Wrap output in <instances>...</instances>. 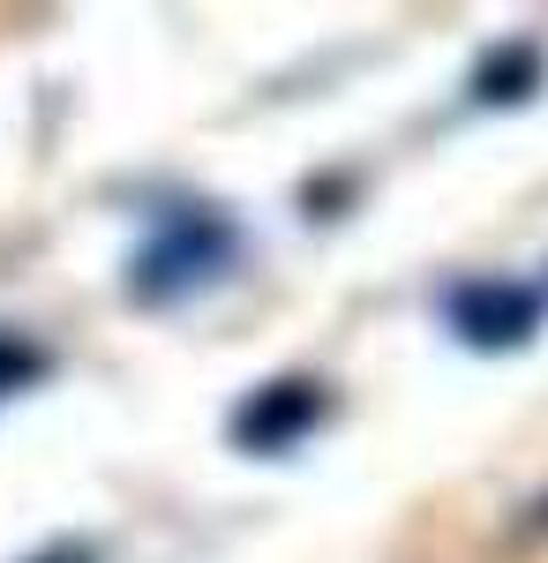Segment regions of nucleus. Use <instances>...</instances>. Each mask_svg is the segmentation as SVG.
<instances>
[{
  "label": "nucleus",
  "instance_id": "obj_1",
  "mask_svg": "<svg viewBox=\"0 0 548 563\" xmlns=\"http://www.w3.org/2000/svg\"><path fill=\"white\" fill-rule=\"evenodd\" d=\"M233 263V225L211 211H173L166 225H158V241L135 256V271H128V294L135 301H180V294H196V286H211L218 271Z\"/></svg>",
  "mask_w": 548,
  "mask_h": 563
},
{
  "label": "nucleus",
  "instance_id": "obj_2",
  "mask_svg": "<svg viewBox=\"0 0 548 563\" xmlns=\"http://www.w3.org/2000/svg\"><path fill=\"white\" fill-rule=\"evenodd\" d=\"M451 331L465 346H526L541 331V294L534 286H511V278H473L451 294Z\"/></svg>",
  "mask_w": 548,
  "mask_h": 563
},
{
  "label": "nucleus",
  "instance_id": "obj_3",
  "mask_svg": "<svg viewBox=\"0 0 548 563\" xmlns=\"http://www.w3.org/2000/svg\"><path fill=\"white\" fill-rule=\"evenodd\" d=\"M316 421H324V384H263L233 413V443L241 451H294Z\"/></svg>",
  "mask_w": 548,
  "mask_h": 563
},
{
  "label": "nucleus",
  "instance_id": "obj_4",
  "mask_svg": "<svg viewBox=\"0 0 548 563\" xmlns=\"http://www.w3.org/2000/svg\"><path fill=\"white\" fill-rule=\"evenodd\" d=\"M31 376H45V353H39V346H23V339H8V331H0V398H8V390H23Z\"/></svg>",
  "mask_w": 548,
  "mask_h": 563
},
{
  "label": "nucleus",
  "instance_id": "obj_5",
  "mask_svg": "<svg viewBox=\"0 0 548 563\" xmlns=\"http://www.w3.org/2000/svg\"><path fill=\"white\" fill-rule=\"evenodd\" d=\"M31 563H98V556H90L84 541H61V549H39Z\"/></svg>",
  "mask_w": 548,
  "mask_h": 563
}]
</instances>
